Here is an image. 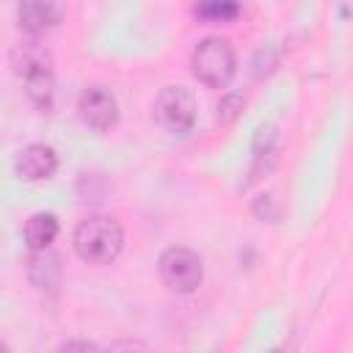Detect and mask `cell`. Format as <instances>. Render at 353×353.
Returning <instances> with one entry per match:
<instances>
[{"instance_id":"obj_4","label":"cell","mask_w":353,"mask_h":353,"mask_svg":"<svg viewBox=\"0 0 353 353\" xmlns=\"http://www.w3.org/2000/svg\"><path fill=\"white\" fill-rule=\"evenodd\" d=\"M154 119L168 132H188L196 119L193 94L185 85H165L154 99Z\"/></svg>"},{"instance_id":"obj_6","label":"cell","mask_w":353,"mask_h":353,"mask_svg":"<svg viewBox=\"0 0 353 353\" xmlns=\"http://www.w3.org/2000/svg\"><path fill=\"white\" fill-rule=\"evenodd\" d=\"M11 66L28 83V80L52 74V55H50V50L44 44L30 39V41H22V44H17L11 50Z\"/></svg>"},{"instance_id":"obj_8","label":"cell","mask_w":353,"mask_h":353,"mask_svg":"<svg viewBox=\"0 0 353 353\" xmlns=\"http://www.w3.org/2000/svg\"><path fill=\"white\" fill-rule=\"evenodd\" d=\"M17 17L22 30H28L30 36H39L63 19V6L61 0H22Z\"/></svg>"},{"instance_id":"obj_13","label":"cell","mask_w":353,"mask_h":353,"mask_svg":"<svg viewBox=\"0 0 353 353\" xmlns=\"http://www.w3.org/2000/svg\"><path fill=\"white\" fill-rule=\"evenodd\" d=\"M3 347H6V345H3V342H0V350H3Z\"/></svg>"},{"instance_id":"obj_1","label":"cell","mask_w":353,"mask_h":353,"mask_svg":"<svg viewBox=\"0 0 353 353\" xmlns=\"http://www.w3.org/2000/svg\"><path fill=\"white\" fill-rule=\"evenodd\" d=\"M124 245V232L113 218L91 215L74 229V251L91 265H108L119 256Z\"/></svg>"},{"instance_id":"obj_3","label":"cell","mask_w":353,"mask_h":353,"mask_svg":"<svg viewBox=\"0 0 353 353\" xmlns=\"http://www.w3.org/2000/svg\"><path fill=\"white\" fill-rule=\"evenodd\" d=\"M160 279L174 292H193L201 284V259L196 251L174 245L160 256Z\"/></svg>"},{"instance_id":"obj_5","label":"cell","mask_w":353,"mask_h":353,"mask_svg":"<svg viewBox=\"0 0 353 353\" xmlns=\"http://www.w3.org/2000/svg\"><path fill=\"white\" fill-rule=\"evenodd\" d=\"M80 119L91 127V130H110L119 119V105H116V97L102 88V85H91L80 94Z\"/></svg>"},{"instance_id":"obj_10","label":"cell","mask_w":353,"mask_h":353,"mask_svg":"<svg viewBox=\"0 0 353 353\" xmlns=\"http://www.w3.org/2000/svg\"><path fill=\"white\" fill-rule=\"evenodd\" d=\"M193 11L204 22H232L240 14V6L237 0H199Z\"/></svg>"},{"instance_id":"obj_12","label":"cell","mask_w":353,"mask_h":353,"mask_svg":"<svg viewBox=\"0 0 353 353\" xmlns=\"http://www.w3.org/2000/svg\"><path fill=\"white\" fill-rule=\"evenodd\" d=\"M237 108H243V94H226L218 105V119L223 124H229L234 116H237Z\"/></svg>"},{"instance_id":"obj_2","label":"cell","mask_w":353,"mask_h":353,"mask_svg":"<svg viewBox=\"0 0 353 353\" xmlns=\"http://www.w3.org/2000/svg\"><path fill=\"white\" fill-rule=\"evenodd\" d=\"M193 74L210 85L223 88L234 74V50L226 39H204L193 52Z\"/></svg>"},{"instance_id":"obj_11","label":"cell","mask_w":353,"mask_h":353,"mask_svg":"<svg viewBox=\"0 0 353 353\" xmlns=\"http://www.w3.org/2000/svg\"><path fill=\"white\" fill-rule=\"evenodd\" d=\"M28 94L39 108H50V102H52V74L28 80Z\"/></svg>"},{"instance_id":"obj_9","label":"cell","mask_w":353,"mask_h":353,"mask_svg":"<svg viewBox=\"0 0 353 353\" xmlns=\"http://www.w3.org/2000/svg\"><path fill=\"white\" fill-rule=\"evenodd\" d=\"M22 234H25V243L30 251H44V248H50V243L58 234V218L52 212H36L25 221Z\"/></svg>"},{"instance_id":"obj_7","label":"cell","mask_w":353,"mask_h":353,"mask_svg":"<svg viewBox=\"0 0 353 353\" xmlns=\"http://www.w3.org/2000/svg\"><path fill=\"white\" fill-rule=\"evenodd\" d=\"M58 168V154L52 146H44V143H30L25 146L17 160H14V171L19 179L25 182H39V179H47L52 176V171Z\"/></svg>"}]
</instances>
